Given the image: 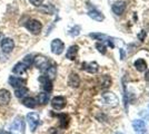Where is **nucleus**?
I'll use <instances>...</instances> for the list:
<instances>
[{
    "instance_id": "obj_1",
    "label": "nucleus",
    "mask_w": 149,
    "mask_h": 134,
    "mask_svg": "<svg viewBox=\"0 0 149 134\" xmlns=\"http://www.w3.org/2000/svg\"><path fill=\"white\" fill-rule=\"evenodd\" d=\"M26 28L33 35H39L41 29H42V25L39 20L36 19H30L29 21H27L26 24Z\"/></svg>"
},
{
    "instance_id": "obj_2",
    "label": "nucleus",
    "mask_w": 149,
    "mask_h": 134,
    "mask_svg": "<svg viewBox=\"0 0 149 134\" xmlns=\"http://www.w3.org/2000/svg\"><path fill=\"white\" fill-rule=\"evenodd\" d=\"M27 123L29 125L31 132H35L37 130L38 125H39V115L35 112H31L27 114Z\"/></svg>"
},
{
    "instance_id": "obj_3",
    "label": "nucleus",
    "mask_w": 149,
    "mask_h": 134,
    "mask_svg": "<svg viewBox=\"0 0 149 134\" xmlns=\"http://www.w3.org/2000/svg\"><path fill=\"white\" fill-rule=\"evenodd\" d=\"M102 100H104V102H105L106 104L110 105V106H112V107L118 106V104H119L118 97L115 95L113 93H109V92H107V93H104V94H102Z\"/></svg>"
},
{
    "instance_id": "obj_4",
    "label": "nucleus",
    "mask_w": 149,
    "mask_h": 134,
    "mask_svg": "<svg viewBox=\"0 0 149 134\" xmlns=\"http://www.w3.org/2000/svg\"><path fill=\"white\" fill-rule=\"evenodd\" d=\"M33 64H35V66L37 67L38 69L44 70L47 69V67L49 65V62H48V58L47 57L39 55V56H36V57L33 58Z\"/></svg>"
},
{
    "instance_id": "obj_5",
    "label": "nucleus",
    "mask_w": 149,
    "mask_h": 134,
    "mask_svg": "<svg viewBox=\"0 0 149 134\" xmlns=\"http://www.w3.org/2000/svg\"><path fill=\"white\" fill-rule=\"evenodd\" d=\"M51 51L55 54V55H60L62 54V51L65 49V44L62 43L60 39H54L52 41H51Z\"/></svg>"
},
{
    "instance_id": "obj_6",
    "label": "nucleus",
    "mask_w": 149,
    "mask_h": 134,
    "mask_svg": "<svg viewBox=\"0 0 149 134\" xmlns=\"http://www.w3.org/2000/svg\"><path fill=\"white\" fill-rule=\"evenodd\" d=\"M15 48V43L11 38H3L1 40V51L5 54H10Z\"/></svg>"
},
{
    "instance_id": "obj_7",
    "label": "nucleus",
    "mask_w": 149,
    "mask_h": 134,
    "mask_svg": "<svg viewBox=\"0 0 149 134\" xmlns=\"http://www.w3.org/2000/svg\"><path fill=\"white\" fill-rule=\"evenodd\" d=\"M51 106L55 109L59 111V109H62L65 106H66V98L62 97V96H56L51 100Z\"/></svg>"
},
{
    "instance_id": "obj_8",
    "label": "nucleus",
    "mask_w": 149,
    "mask_h": 134,
    "mask_svg": "<svg viewBox=\"0 0 149 134\" xmlns=\"http://www.w3.org/2000/svg\"><path fill=\"white\" fill-rule=\"evenodd\" d=\"M11 100V94L8 89H0V106H6Z\"/></svg>"
},
{
    "instance_id": "obj_9",
    "label": "nucleus",
    "mask_w": 149,
    "mask_h": 134,
    "mask_svg": "<svg viewBox=\"0 0 149 134\" xmlns=\"http://www.w3.org/2000/svg\"><path fill=\"white\" fill-rule=\"evenodd\" d=\"M39 82L41 83V86H42V88H44L45 92L49 93V92L52 91V82H51V79L48 78L46 75H42V76L39 77Z\"/></svg>"
},
{
    "instance_id": "obj_10",
    "label": "nucleus",
    "mask_w": 149,
    "mask_h": 134,
    "mask_svg": "<svg viewBox=\"0 0 149 134\" xmlns=\"http://www.w3.org/2000/svg\"><path fill=\"white\" fill-rule=\"evenodd\" d=\"M9 84L15 87V88H19L21 86H25L26 84V79L21 78V77H17V76H10L9 77Z\"/></svg>"
},
{
    "instance_id": "obj_11",
    "label": "nucleus",
    "mask_w": 149,
    "mask_h": 134,
    "mask_svg": "<svg viewBox=\"0 0 149 134\" xmlns=\"http://www.w3.org/2000/svg\"><path fill=\"white\" fill-rule=\"evenodd\" d=\"M126 10V2L125 1H117L112 5V11L116 13L117 16L123 15Z\"/></svg>"
},
{
    "instance_id": "obj_12",
    "label": "nucleus",
    "mask_w": 149,
    "mask_h": 134,
    "mask_svg": "<svg viewBox=\"0 0 149 134\" xmlns=\"http://www.w3.org/2000/svg\"><path fill=\"white\" fill-rule=\"evenodd\" d=\"M68 85L70 87H74V88H77L80 85V78H79V76L76 73H71L70 74V76L68 78Z\"/></svg>"
},
{
    "instance_id": "obj_13",
    "label": "nucleus",
    "mask_w": 149,
    "mask_h": 134,
    "mask_svg": "<svg viewBox=\"0 0 149 134\" xmlns=\"http://www.w3.org/2000/svg\"><path fill=\"white\" fill-rule=\"evenodd\" d=\"M27 68H28V67H27L24 63H18V64H16L13 66V72L16 75L21 76V75H25L26 73H27Z\"/></svg>"
},
{
    "instance_id": "obj_14",
    "label": "nucleus",
    "mask_w": 149,
    "mask_h": 134,
    "mask_svg": "<svg viewBox=\"0 0 149 134\" xmlns=\"http://www.w3.org/2000/svg\"><path fill=\"white\" fill-rule=\"evenodd\" d=\"M98 68H99V66L97 63H84L82 64V69L87 70L88 73H90V74H95V73H97L98 72Z\"/></svg>"
},
{
    "instance_id": "obj_15",
    "label": "nucleus",
    "mask_w": 149,
    "mask_h": 134,
    "mask_svg": "<svg viewBox=\"0 0 149 134\" xmlns=\"http://www.w3.org/2000/svg\"><path fill=\"white\" fill-rule=\"evenodd\" d=\"M132 128L137 133H143L146 131V124L141 120H136L132 122Z\"/></svg>"
},
{
    "instance_id": "obj_16",
    "label": "nucleus",
    "mask_w": 149,
    "mask_h": 134,
    "mask_svg": "<svg viewBox=\"0 0 149 134\" xmlns=\"http://www.w3.org/2000/svg\"><path fill=\"white\" fill-rule=\"evenodd\" d=\"M77 54H78V46L74 45V46H70L68 48V51L66 53V57L70 60H74L77 57Z\"/></svg>"
},
{
    "instance_id": "obj_17",
    "label": "nucleus",
    "mask_w": 149,
    "mask_h": 134,
    "mask_svg": "<svg viewBox=\"0 0 149 134\" xmlns=\"http://www.w3.org/2000/svg\"><path fill=\"white\" fill-rule=\"evenodd\" d=\"M88 16H89L90 18H93V20H96V21H102V20L105 19L104 15L100 13V11H98V10H96V9L90 10V11L88 13Z\"/></svg>"
},
{
    "instance_id": "obj_18",
    "label": "nucleus",
    "mask_w": 149,
    "mask_h": 134,
    "mask_svg": "<svg viewBox=\"0 0 149 134\" xmlns=\"http://www.w3.org/2000/svg\"><path fill=\"white\" fill-rule=\"evenodd\" d=\"M37 101L39 104H41V105H45V104H47L48 101H49V94L47 93V92H42V93H39L37 96Z\"/></svg>"
},
{
    "instance_id": "obj_19",
    "label": "nucleus",
    "mask_w": 149,
    "mask_h": 134,
    "mask_svg": "<svg viewBox=\"0 0 149 134\" xmlns=\"http://www.w3.org/2000/svg\"><path fill=\"white\" fill-rule=\"evenodd\" d=\"M57 75V68L56 66H54V65H51V66H48L47 67V69H46V76L50 78L51 81L56 77Z\"/></svg>"
},
{
    "instance_id": "obj_20",
    "label": "nucleus",
    "mask_w": 149,
    "mask_h": 134,
    "mask_svg": "<svg viewBox=\"0 0 149 134\" xmlns=\"http://www.w3.org/2000/svg\"><path fill=\"white\" fill-rule=\"evenodd\" d=\"M134 65H135L136 69L139 70V72H143V70H146V68H147V63L143 60V58H139V59H137Z\"/></svg>"
},
{
    "instance_id": "obj_21",
    "label": "nucleus",
    "mask_w": 149,
    "mask_h": 134,
    "mask_svg": "<svg viewBox=\"0 0 149 134\" xmlns=\"http://www.w3.org/2000/svg\"><path fill=\"white\" fill-rule=\"evenodd\" d=\"M27 93H28V88L26 87V86H21V87H19V88H16L15 91V95L17 98H22V97H25L27 95Z\"/></svg>"
},
{
    "instance_id": "obj_22",
    "label": "nucleus",
    "mask_w": 149,
    "mask_h": 134,
    "mask_svg": "<svg viewBox=\"0 0 149 134\" xmlns=\"http://www.w3.org/2000/svg\"><path fill=\"white\" fill-rule=\"evenodd\" d=\"M22 104L27 107H29V109H35L37 103H36V100L32 98V97H26L25 100L22 101Z\"/></svg>"
},
{
    "instance_id": "obj_23",
    "label": "nucleus",
    "mask_w": 149,
    "mask_h": 134,
    "mask_svg": "<svg viewBox=\"0 0 149 134\" xmlns=\"http://www.w3.org/2000/svg\"><path fill=\"white\" fill-rule=\"evenodd\" d=\"M110 84H111V78L109 76H102L100 78V86L102 87V88H107V87H109L110 86Z\"/></svg>"
},
{
    "instance_id": "obj_24",
    "label": "nucleus",
    "mask_w": 149,
    "mask_h": 134,
    "mask_svg": "<svg viewBox=\"0 0 149 134\" xmlns=\"http://www.w3.org/2000/svg\"><path fill=\"white\" fill-rule=\"evenodd\" d=\"M40 11L41 13H48V15H52L54 11H55V7L52 6V5H44V6L40 7Z\"/></svg>"
},
{
    "instance_id": "obj_25",
    "label": "nucleus",
    "mask_w": 149,
    "mask_h": 134,
    "mask_svg": "<svg viewBox=\"0 0 149 134\" xmlns=\"http://www.w3.org/2000/svg\"><path fill=\"white\" fill-rule=\"evenodd\" d=\"M13 130H17V131H22L24 130V122L21 121L20 119H17L16 121L13 122Z\"/></svg>"
},
{
    "instance_id": "obj_26",
    "label": "nucleus",
    "mask_w": 149,
    "mask_h": 134,
    "mask_svg": "<svg viewBox=\"0 0 149 134\" xmlns=\"http://www.w3.org/2000/svg\"><path fill=\"white\" fill-rule=\"evenodd\" d=\"M58 117L60 119V124H61V128H66L67 126V124H68V117H67V115L66 114H60L58 115Z\"/></svg>"
},
{
    "instance_id": "obj_27",
    "label": "nucleus",
    "mask_w": 149,
    "mask_h": 134,
    "mask_svg": "<svg viewBox=\"0 0 149 134\" xmlns=\"http://www.w3.org/2000/svg\"><path fill=\"white\" fill-rule=\"evenodd\" d=\"M22 63H24L27 67H30L31 65L33 64V58H32L31 55H27V56H25V58H24V62H22Z\"/></svg>"
},
{
    "instance_id": "obj_28",
    "label": "nucleus",
    "mask_w": 149,
    "mask_h": 134,
    "mask_svg": "<svg viewBox=\"0 0 149 134\" xmlns=\"http://www.w3.org/2000/svg\"><path fill=\"white\" fill-rule=\"evenodd\" d=\"M96 47H97V49H98L99 53L106 54V46L102 44V43H101V44H100V43H97V44H96Z\"/></svg>"
},
{
    "instance_id": "obj_29",
    "label": "nucleus",
    "mask_w": 149,
    "mask_h": 134,
    "mask_svg": "<svg viewBox=\"0 0 149 134\" xmlns=\"http://www.w3.org/2000/svg\"><path fill=\"white\" fill-rule=\"evenodd\" d=\"M91 38H95V39H100V40H102L104 38H107L105 35H102V34H90L89 35Z\"/></svg>"
},
{
    "instance_id": "obj_30",
    "label": "nucleus",
    "mask_w": 149,
    "mask_h": 134,
    "mask_svg": "<svg viewBox=\"0 0 149 134\" xmlns=\"http://www.w3.org/2000/svg\"><path fill=\"white\" fill-rule=\"evenodd\" d=\"M29 1H30L31 5H33V6H36V7H40L42 5V1H44V0H29Z\"/></svg>"
},
{
    "instance_id": "obj_31",
    "label": "nucleus",
    "mask_w": 149,
    "mask_h": 134,
    "mask_svg": "<svg viewBox=\"0 0 149 134\" xmlns=\"http://www.w3.org/2000/svg\"><path fill=\"white\" fill-rule=\"evenodd\" d=\"M49 134H62V132L60 130H57V128H51L49 130Z\"/></svg>"
},
{
    "instance_id": "obj_32",
    "label": "nucleus",
    "mask_w": 149,
    "mask_h": 134,
    "mask_svg": "<svg viewBox=\"0 0 149 134\" xmlns=\"http://www.w3.org/2000/svg\"><path fill=\"white\" fill-rule=\"evenodd\" d=\"M145 79H146L147 82H149V70L146 73V75H145Z\"/></svg>"
},
{
    "instance_id": "obj_33",
    "label": "nucleus",
    "mask_w": 149,
    "mask_h": 134,
    "mask_svg": "<svg viewBox=\"0 0 149 134\" xmlns=\"http://www.w3.org/2000/svg\"><path fill=\"white\" fill-rule=\"evenodd\" d=\"M116 134H123V133H120V132H118V133H116Z\"/></svg>"
},
{
    "instance_id": "obj_34",
    "label": "nucleus",
    "mask_w": 149,
    "mask_h": 134,
    "mask_svg": "<svg viewBox=\"0 0 149 134\" xmlns=\"http://www.w3.org/2000/svg\"><path fill=\"white\" fill-rule=\"evenodd\" d=\"M2 134H10V133H2Z\"/></svg>"
}]
</instances>
